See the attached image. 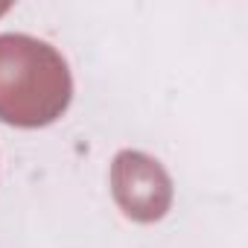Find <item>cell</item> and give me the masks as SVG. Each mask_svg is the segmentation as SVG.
Returning <instances> with one entry per match:
<instances>
[{"label":"cell","mask_w":248,"mask_h":248,"mask_svg":"<svg viewBox=\"0 0 248 248\" xmlns=\"http://www.w3.org/2000/svg\"><path fill=\"white\" fill-rule=\"evenodd\" d=\"M111 196L123 216L152 225L172 207V178L161 161L135 149H123L111 161Z\"/></svg>","instance_id":"cell-2"},{"label":"cell","mask_w":248,"mask_h":248,"mask_svg":"<svg viewBox=\"0 0 248 248\" xmlns=\"http://www.w3.org/2000/svg\"><path fill=\"white\" fill-rule=\"evenodd\" d=\"M73 99L64 56L32 35H0V120L18 129L56 123Z\"/></svg>","instance_id":"cell-1"},{"label":"cell","mask_w":248,"mask_h":248,"mask_svg":"<svg viewBox=\"0 0 248 248\" xmlns=\"http://www.w3.org/2000/svg\"><path fill=\"white\" fill-rule=\"evenodd\" d=\"M9 12V3H3V6H0V15H6Z\"/></svg>","instance_id":"cell-3"}]
</instances>
